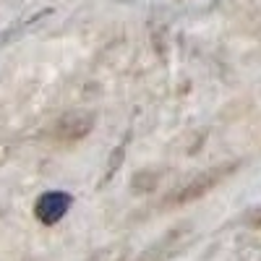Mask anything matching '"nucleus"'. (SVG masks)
<instances>
[{
    "mask_svg": "<svg viewBox=\"0 0 261 261\" xmlns=\"http://www.w3.org/2000/svg\"><path fill=\"white\" fill-rule=\"evenodd\" d=\"M235 167H238V162H227V165H214V167L199 172V175L191 178L186 186H180L178 191H172L167 199L162 201V206L165 209H170V206H186V204H193V201L204 199L212 188H217L227 175H232Z\"/></svg>",
    "mask_w": 261,
    "mask_h": 261,
    "instance_id": "nucleus-1",
    "label": "nucleus"
},
{
    "mask_svg": "<svg viewBox=\"0 0 261 261\" xmlns=\"http://www.w3.org/2000/svg\"><path fill=\"white\" fill-rule=\"evenodd\" d=\"M92 130H94V115L76 110V113H65L60 120H55L50 136L58 144H79L81 139L89 136Z\"/></svg>",
    "mask_w": 261,
    "mask_h": 261,
    "instance_id": "nucleus-2",
    "label": "nucleus"
},
{
    "mask_svg": "<svg viewBox=\"0 0 261 261\" xmlns=\"http://www.w3.org/2000/svg\"><path fill=\"white\" fill-rule=\"evenodd\" d=\"M73 204V196L71 193H65V191H47V193H42L37 204H34V217L42 222V225H58L65 214H68Z\"/></svg>",
    "mask_w": 261,
    "mask_h": 261,
    "instance_id": "nucleus-3",
    "label": "nucleus"
},
{
    "mask_svg": "<svg viewBox=\"0 0 261 261\" xmlns=\"http://www.w3.org/2000/svg\"><path fill=\"white\" fill-rule=\"evenodd\" d=\"M180 235H183V230H172L170 235H165L162 241L157 243V246H151L149 251H144L136 261H165V258H170L172 253L178 251V241H180Z\"/></svg>",
    "mask_w": 261,
    "mask_h": 261,
    "instance_id": "nucleus-4",
    "label": "nucleus"
},
{
    "mask_svg": "<svg viewBox=\"0 0 261 261\" xmlns=\"http://www.w3.org/2000/svg\"><path fill=\"white\" fill-rule=\"evenodd\" d=\"M160 183V172L154 170H141L134 175V180H130V191L134 193H149V191H154Z\"/></svg>",
    "mask_w": 261,
    "mask_h": 261,
    "instance_id": "nucleus-5",
    "label": "nucleus"
}]
</instances>
